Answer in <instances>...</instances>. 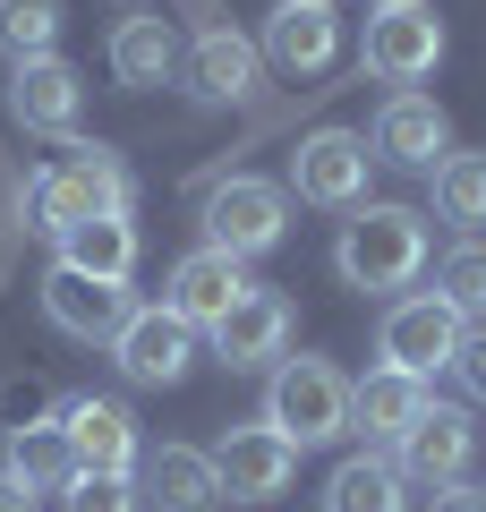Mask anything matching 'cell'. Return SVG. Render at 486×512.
I'll return each instance as SVG.
<instances>
[{
  "label": "cell",
  "mask_w": 486,
  "mask_h": 512,
  "mask_svg": "<svg viewBox=\"0 0 486 512\" xmlns=\"http://www.w3.org/2000/svg\"><path fill=\"white\" fill-rule=\"evenodd\" d=\"M128 205H137V188H128L120 154L111 146H69L52 171L26 180V231L60 239V231H77V222H94V214H128Z\"/></svg>",
  "instance_id": "6da1fadb"
},
{
  "label": "cell",
  "mask_w": 486,
  "mask_h": 512,
  "mask_svg": "<svg viewBox=\"0 0 486 512\" xmlns=\"http://www.w3.org/2000/svg\"><path fill=\"white\" fill-rule=\"evenodd\" d=\"M333 265L350 291H410L427 274V214L418 205H350Z\"/></svg>",
  "instance_id": "7a4b0ae2"
},
{
  "label": "cell",
  "mask_w": 486,
  "mask_h": 512,
  "mask_svg": "<svg viewBox=\"0 0 486 512\" xmlns=\"http://www.w3.org/2000/svg\"><path fill=\"white\" fill-rule=\"evenodd\" d=\"M265 427H282L299 453L350 436V376L333 359H282L265 384Z\"/></svg>",
  "instance_id": "3957f363"
},
{
  "label": "cell",
  "mask_w": 486,
  "mask_h": 512,
  "mask_svg": "<svg viewBox=\"0 0 486 512\" xmlns=\"http://www.w3.org/2000/svg\"><path fill=\"white\" fill-rule=\"evenodd\" d=\"M435 60H444V18H435L427 0H384L376 18H367V43H359L367 77L418 86V77H435Z\"/></svg>",
  "instance_id": "277c9868"
},
{
  "label": "cell",
  "mask_w": 486,
  "mask_h": 512,
  "mask_svg": "<svg viewBox=\"0 0 486 512\" xmlns=\"http://www.w3.org/2000/svg\"><path fill=\"white\" fill-rule=\"evenodd\" d=\"M282 231H290V188H273V180H222L214 197H205V248H222V256H265V248H282Z\"/></svg>",
  "instance_id": "5b68a950"
},
{
  "label": "cell",
  "mask_w": 486,
  "mask_h": 512,
  "mask_svg": "<svg viewBox=\"0 0 486 512\" xmlns=\"http://www.w3.org/2000/svg\"><path fill=\"white\" fill-rule=\"evenodd\" d=\"M461 333H469V325H461V316H452L435 291H410V299H393V308H384L376 350H384V367H401V376H418V384H427L435 367H452Z\"/></svg>",
  "instance_id": "8992f818"
},
{
  "label": "cell",
  "mask_w": 486,
  "mask_h": 512,
  "mask_svg": "<svg viewBox=\"0 0 486 512\" xmlns=\"http://www.w3.org/2000/svg\"><path fill=\"white\" fill-rule=\"evenodd\" d=\"M214 470H222V495H231V504H273V495H290V478H299V444H290L282 427L248 419V427L222 436Z\"/></svg>",
  "instance_id": "52a82bcc"
},
{
  "label": "cell",
  "mask_w": 486,
  "mask_h": 512,
  "mask_svg": "<svg viewBox=\"0 0 486 512\" xmlns=\"http://www.w3.org/2000/svg\"><path fill=\"white\" fill-rule=\"evenodd\" d=\"M367 137H350V128H316V137H299V154H290V188H299L307 205H333V214H350V205H367Z\"/></svg>",
  "instance_id": "ba28073f"
},
{
  "label": "cell",
  "mask_w": 486,
  "mask_h": 512,
  "mask_svg": "<svg viewBox=\"0 0 486 512\" xmlns=\"http://www.w3.org/2000/svg\"><path fill=\"white\" fill-rule=\"evenodd\" d=\"M111 359H120L128 384H180L188 359H197V325H180V316L162 308H128V325L111 333Z\"/></svg>",
  "instance_id": "9c48e42d"
},
{
  "label": "cell",
  "mask_w": 486,
  "mask_h": 512,
  "mask_svg": "<svg viewBox=\"0 0 486 512\" xmlns=\"http://www.w3.org/2000/svg\"><path fill=\"white\" fill-rule=\"evenodd\" d=\"M469 453H478V427H469V410L427 402V410H418V427L393 444V470H401V478H418V487H461Z\"/></svg>",
  "instance_id": "30bf717a"
},
{
  "label": "cell",
  "mask_w": 486,
  "mask_h": 512,
  "mask_svg": "<svg viewBox=\"0 0 486 512\" xmlns=\"http://www.w3.org/2000/svg\"><path fill=\"white\" fill-rule=\"evenodd\" d=\"M239 291H248V274H239V256H222V248H188L180 265H171V282H162V308L180 316V325L214 333L222 316L239 308Z\"/></svg>",
  "instance_id": "8fae6325"
},
{
  "label": "cell",
  "mask_w": 486,
  "mask_h": 512,
  "mask_svg": "<svg viewBox=\"0 0 486 512\" xmlns=\"http://www.w3.org/2000/svg\"><path fill=\"white\" fill-rule=\"evenodd\" d=\"M214 359L222 367H282L290 359V299L265 291V282H248L239 308L214 325Z\"/></svg>",
  "instance_id": "7c38bea8"
},
{
  "label": "cell",
  "mask_w": 486,
  "mask_h": 512,
  "mask_svg": "<svg viewBox=\"0 0 486 512\" xmlns=\"http://www.w3.org/2000/svg\"><path fill=\"white\" fill-rule=\"evenodd\" d=\"M60 427H69L77 470H103V478L137 470V419H128V402H111V393H77V402L60 410Z\"/></svg>",
  "instance_id": "4fadbf2b"
},
{
  "label": "cell",
  "mask_w": 486,
  "mask_h": 512,
  "mask_svg": "<svg viewBox=\"0 0 486 512\" xmlns=\"http://www.w3.org/2000/svg\"><path fill=\"white\" fill-rule=\"evenodd\" d=\"M43 316H52L69 342H111V333L128 325V282H94V274L52 265V274H43Z\"/></svg>",
  "instance_id": "5bb4252c"
},
{
  "label": "cell",
  "mask_w": 486,
  "mask_h": 512,
  "mask_svg": "<svg viewBox=\"0 0 486 512\" xmlns=\"http://www.w3.org/2000/svg\"><path fill=\"white\" fill-rule=\"evenodd\" d=\"M77 103H86V77H77L60 52L9 69V120L35 128V137H69V128H77Z\"/></svg>",
  "instance_id": "9a60e30c"
},
{
  "label": "cell",
  "mask_w": 486,
  "mask_h": 512,
  "mask_svg": "<svg viewBox=\"0 0 486 512\" xmlns=\"http://www.w3.org/2000/svg\"><path fill=\"white\" fill-rule=\"evenodd\" d=\"M333 52H342V18H333V9H307V0H282L265 18V43H256V60H273L282 77L333 69Z\"/></svg>",
  "instance_id": "2e32d148"
},
{
  "label": "cell",
  "mask_w": 486,
  "mask_h": 512,
  "mask_svg": "<svg viewBox=\"0 0 486 512\" xmlns=\"http://www.w3.org/2000/svg\"><path fill=\"white\" fill-rule=\"evenodd\" d=\"M367 154H376V163L435 171L452 154V128H444V111H435L427 94H393V103L376 111V128H367Z\"/></svg>",
  "instance_id": "e0dca14e"
},
{
  "label": "cell",
  "mask_w": 486,
  "mask_h": 512,
  "mask_svg": "<svg viewBox=\"0 0 486 512\" xmlns=\"http://www.w3.org/2000/svg\"><path fill=\"white\" fill-rule=\"evenodd\" d=\"M180 69H188V94H197V103H248L265 60H256L248 35H231V26H205V35L180 52Z\"/></svg>",
  "instance_id": "ac0fdd59"
},
{
  "label": "cell",
  "mask_w": 486,
  "mask_h": 512,
  "mask_svg": "<svg viewBox=\"0 0 486 512\" xmlns=\"http://www.w3.org/2000/svg\"><path fill=\"white\" fill-rule=\"evenodd\" d=\"M137 495L154 512H214L222 504V470H214V453H197V444H162V453H145Z\"/></svg>",
  "instance_id": "d6986e66"
},
{
  "label": "cell",
  "mask_w": 486,
  "mask_h": 512,
  "mask_svg": "<svg viewBox=\"0 0 486 512\" xmlns=\"http://www.w3.org/2000/svg\"><path fill=\"white\" fill-rule=\"evenodd\" d=\"M418 410H427V384L401 376V367H367V376L350 384V427H367L376 444H401L418 427Z\"/></svg>",
  "instance_id": "ffe728a7"
},
{
  "label": "cell",
  "mask_w": 486,
  "mask_h": 512,
  "mask_svg": "<svg viewBox=\"0 0 486 512\" xmlns=\"http://www.w3.org/2000/svg\"><path fill=\"white\" fill-rule=\"evenodd\" d=\"M9 478H18L26 495H69V487H77L69 427H60V419H26V427H9Z\"/></svg>",
  "instance_id": "44dd1931"
},
{
  "label": "cell",
  "mask_w": 486,
  "mask_h": 512,
  "mask_svg": "<svg viewBox=\"0 0 486 512\" xmlns=\"http://www.w3.org/2000/svg\"><path fill=\"white\" fill-rule=\"evenodd\" d=\"M60 265H69V274H94V282H128L137 274V222L94 214V222H77V231H60Z\"/></svg>",
  "instance_id": "7402d4cb"
},
{
  "label": "cell",
  "mask_w": 486,
  "mask_h": 512,
  "mask_svg": "<svg viewBox=\"0 0 486 512\" xmlns=\"http://www.w3.org/2000/svg\"><path fill=\"white\" fill-rule=\"evenodd\" d=\"M111 77H120V86H171V77H180V35H171V18H120L111 26Z\"/></svg>",
  "instance_id": "603a6c76"
},
{
  "label": "cell",
  "mask_w": 486,
  "mask_h": 512,
  "mask_svg": "<svg viewBox=\"0 0 486 512\" xmlns=\"http://www.w3.org/2000/svg\"><path fill=\"white\" fill-rule=\"evenodd\" d=\"M324 512H410V478L393 470V453H350L324 478Z\"/></svg>",
  "instance_id": "cb8c5ba5"
},
{
  "label": "cell",
  "mask_w": 486,
  "mask_h": 512,
  "mask_svg": "<svg viewBox=\"0 0 486 512\" xmlns=\"http://www.w3.org/2000/svg\"><path fill=\"white\" fill-rule=\"evenodd\" d=\"M60 43V0H0V60L26 69V60H52Z\"/></svg>",
  "instance_id": "d4e9b609"
},
{
  "label": "cell",
  "mask_w": 486,
  "mask_h": 512,
  "mask_svg": "<svg viewBox=\"0 0 486 512\" xmlns=\"http://www.w3.org/2000/svg\"><path fill=\"white\" fill-rule=\"evenodd\" d=\"M435 214L461 222V231L486 222V154H444L435 163Z\"/></svg>",
  "instance_id": "484cf974"
},
{
  "label": "cell",
  "mask_w": 486,
  "mask_h": 512,
  "mask_svg": "<svg viewBox=\"0 0 486 512\" xmlns=\"http://www.w3.org/2000/svg\"><path fill=\"white\" fill-rule=\"evenodd\" d=\"M435 299H444L452 316H486V239H461V248H444V265H435Z\"/></svg>",
  "instance_id": "4316f807"
},
{
  "label": "cell",
  "mask_w": 486,
  "mask_h": 512,
  "mask_svg": "<svg viewBox=\"0 0 486 512\" xmlns=\"http://www.w3.org/2000/svg\"><path fill=\"white\" fill-rule=\"evenodd\" d=\"M60 512H145L137 478H103V470H77V487L60 495Z\"/></svg>",
  "instance_id": "83f0119b"
},
{
  "label": "cell",
  "mask_w": 486,
  "mask_h": 512,
  "mask_svg": "<svg viewBox=\"0 0 486 512\" xmlns=\"http://www.w3.org/2000/svg\"><path fill=\"white\" fill-rule=\"evenodd\" d=\"M452 367H461L469 402H486V325H478V333H461V350H452Z\"/></svg>",
  "instance_id": "f1b7e54d"
},
{
  "label": "cell",
  "mask_w": 486,
  "mask_h": 512,
  "mask_svg": "<svg viewBox=\"0 0 486 512\" xmlns=\"http://www.w3.org/2000/svg\"><path fill=\"white\" fill-rule=\"evenodd\" d=\"M427 512H486V487H435Z\"/></svg>",
  "instance_id": "f546056e"
},
{
  "label": "cell",
  "mask_w": 486,
  "mask_h": 512,
  "mask_svg": "<svg viewBox=\"0 0 486 512\" xmlns=\"http://www.w3.org/2000/svg\"><path fill=\"white\" fill-rule=\"evenodd\" d=\"M0 512H35V495H26V487H18L9 470H0Z\"/></svg>",
  "instance_id": "4dcf8cb0"
},
{
  "label": "cell",
  "mask_w": 486,
  "mask_h": 512,
  "mask_svg": "<svg viewBox=\"0 0 486 512\" xmlns=\"http://www.w3.org/2000/svg\"><path fill=\"white\" fill-rule=\"evenodd\" d=\"M307 9H342V0H307Z\"/></svg>",
  "instance_id": "1f68e13d"
}]
</instances>
